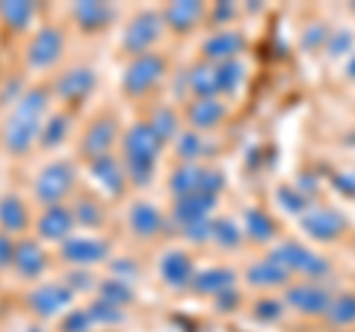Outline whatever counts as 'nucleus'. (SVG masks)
<instances>
[{
  "instance_id": "1",
  "label": "nucleus",
  "mask_w": 355,
  "mask_h": 332,
  "mask_svg": "<svg viewBox=\"0 0 355 332\" xmlns=\"http://www.w3.org/2000/svg\"><path fill=\"white\" fill-rule=\"evenodd\" d=\"M44 110H48V92L44 90H30L21 95L12 116L3 125V149L9 154H27L33 149V142H36L44 125Z\"/></svg>"
},
{
  "instance_id": "2",
  "label": "nucleus",
  "mask_w": 355,
  "mask_h": 332,
  "mask_svg": "<svg viewBox=\"0 0 355 332\" xmlns=\"http://www.w3.org/2000/svg\"><path fill=\"white\" fill-rule=\"evenodd\" d=\"M160 146L163 142L148 128V122L133 125L125 134V140H121V151H125V172L137 187H146L154 179V166H157V158H160Z\"/></svg>"
},
{
  "instance_id": "3",
  "label": "nucleus",
  "mask_w": 355,
  "mask_h": 332,
  "mask_svg": "<svg viewBox=\"0 0 355 332\" xmlns=\"http://www.w3.org/2000/svg\"><path fill=\"white\" fill-rule=\"evenodd\" d=\"M225 187V175L210 166H198V163H184L169 175V190L175 199L181 196H193V193H207V196H219V190Z\"/></svg>"
},
{
  "instance_id": "4",
  "label": "nucleus",
  "mask_w": 355,
  "mask_h": 332,
  "mask_svg": "<svg viewBox=\"0 0 355 332\" xmlns=\"http://www.w3.org/2000/svg\"><path fill=\"white\" fill-rule=\"evenodd\" d=\"M272 261H279L287 273H302V276H326L329 273V261L320 258L317 252H311L308 247L296 240H287L279 243L272 252H270Z\"/></svg>"
},
{
  "instance_id": "5",
  "label": "nucleus",
  "mask_w": 355,
  "mask_h": 332,
  "mask_svg": "<svg viewBox=\"0 0 355 332\" xmlns=\"http://www.w3.org/2000/svg\"><path fill=\"white\" fill-rule=\"evenodd\" d=\"M163 33V15L154 13V9H142L139 15L130 18V24L125 27V36H121V45H125V51L137 53V57H142L154 42L160 39Z\"/></svg>"
},
{
  "instance_id": "6",
  "label": "nucleus",
  "mask_w": 355,
  "mask_h": 332,
  "mask_svg": "<svg viewBox=\"0 0 355 332\" xmlns=\"http://www.w3.org/2000/svg\"><path fill=\"white\" fill-rule=\"evenodd\" d=\"M71 187H74V166L69 160L51 163V166H44L36 181V199L48 208H53L71 193Z\"/></svg>"
},
{
  "instance_id": "7",
  "label": "nucleus",
  "mask_w": 355,
  "mask_h": 332,
  "mask_svg": "<svg viewBox=\"0 0 355 332\" xmlns=\"http://www.w3.org/2000/svg\"><path fill=\"white\" fill-rule=\"evenodd\" d=\"M331 300H335L331 291L320 282H299L284 291V303L302 315H326Z\"/></svg>"
},
{
  "instance_id": "8",
  "label": "nucleus",
  "mask_w": 355,
  "mask_h": 332,
  "mask_svg": "<svg viewBox=\"0 0 355 332\" xmlns=\"http://www.w3.org/2000/svg\"><path fill=\"white\" fill-rule=\"evenodd\" d=\"M163 72H166L163 57H157V53H142V57H137V60H133L128 69H125L121 86H125V92L139 95V92L151 90V86L163 77Z\"/></svg>"
},
{
  "instance_id": "9",
  "label": "nucleus",
  "mask_w": 355,
  "mask_h": 332,
  "mask_svg": "<svg viewBox=\"0 0 355 332\" xmlns=\"http://www.w3.org/2000/svg\"><path fill=\"white\" fill-rule=\"evenodd\" d=\"M302 229L314 240H335L347 231V219L335 208H308L302 214Z\"/></svg>"
},
{
  "instance_id": "10",
  "label": "nucleus",
  "mask_w": 355,
  "mask_h": 332,
  "mask_svg": "<svg viewBox=\"0 0 355 332\" xmlns=\"http://www.w3.org/2000/svg\"><path fill=\"white\" fill-rule=\"evenodd\" d=\"M62 45H65V39H62V33L57 27L39 30L36 39H33L30 48H27V65L30 69H48V65H53L60 60Z\"/></svg>"
},
{
  "instance_id": "11",
  "label": "nucleus",
  "mask_w": 355,
  "mask_h": 332,
  "mask_svg": "<svg viewBox=\"0 0 355 332\" xmlns=\"http://www.w3.org/2000/svg\"><path fill=\"white\" fill-rule=\"evenodd\" d=\"M110 256V243L101 238H69L62 240V258L77 264V267H86V264H98Z\"/></svg>"
},
{
  "instance_id": "12",
  "label": "nucleus",
  "mask_w": 355,
  "mask_h": 332,
  "mask_svg": "<svg viewBox=\"0 0 355 332\" xmlns=\"http://www.w3.org/2000/svg\"><path fill=\"white\" fill-rule=\"evenodd\" d=\"M71 297H74V291L69 285H42L27 297V303H30V308L36 315L53 317L57 312H62V308L71 306Z\"/></svg>"
},
{
  "instance_id": "13",
  "label": "nucleus",
  "mask_w": 355,
  "mask_h": 332,
  "mask_svg": "<svg viewBox=\"0 0 355 332\" xmlns=\"http://www.w3.org/2000/svg\"><path fill=\"white\" fill-rule=\"evenodd\" d=\"M216 208V196L207 193H193V196H181L175 199V223L187 229L193 223H202V219H210V211Z\"/></svg>"
},
{
  "instance_id": "14",
  "label": "nucleus",
  "mask_w": 355,
  "mask_h": 332,
  "mask_svg": "<svg viewBox=\"0 0 355 332\" xmlns=\"http://www.w3.org/2000/svg\"><path fill=\"white\" fill-rule=\"evenodd\" d=\"M113 142H116V122L113 119H98V122H92V128L86 131V137L80 142V151H83V158H89V163H92L98 158H107Z\"/></svg>"
},
{
  "instance_id": "15",
  "label": "nucleus",
  "mask_w": 355,
  "mask_h": 332,
  "mask_svg": "<svg viewBox=\"0 0 355 332\" xmlns=\"http://www.w3.org/2000/svg\"><path fill=\"white\" fill-rule=\"evenodd\" d=\"M95 83H98V77L92 69H69L65 74H60L53 90H57L62 101H83V98L95 90Z\"/></svg>"
},
{
  "instance_id": "16",
  "label": "nucleus",
  "mask_w": 355,
  "mask_h": 332,
  "mask_svg": "<svg viewBox=\"0 0 355 332\" xmlns=\"http://www.w3.org/2000/svg\"><path fill=\"white\" fill-rule=\"evenodd\" d=\"M160 276H163V282L169 285V288H187V285H193L196 270H193L190 256L181 252V249H169L160 258Z\"/></svg>"
},
{
  "instance_id": "17",
  "label": "nucleus",
  "mask_w": 355,
  "mask_h": 332,
  "mask_svg": "<svg viewBox=\"0 0 355 332\" xmlns=\"http://www.w3.org/2000/svg\"><path fill=\"white\" fill-rule=\"evenodd\" d=\"M225 116H228V110H225V104H222L219 98H196V101L190 104V110H187V119H190V125L196 131L216 128Z\"/></svg>"
},
{
  "instance_id": "18",
  "label": "nucleus",
  "mask_w": 355,
  "mask_h": 332,
  "mask_svg": "<svg viewBox=\"0 0 355 332\" xmlns=\"http://www.w3.org/2000/svg\"><path fill=\"white\" fill-rule=\"evenodd\" d=\"M71 226H74V214L62 205H53L39 217V235L48 240H69Z\"/></svg>"
},
{
  "instance_id": "19",
  "label": "nucleus",
  "mask_w": 355,
  "mask_h": 332,
  "mask_svg": "<svg viewBox=\"0 0 355 332\" xmlns=\"http://www.w3.org/2000/svg\"><path fill=\"white\" fill-rule=\"evenodd\" d=\"M205 57L214 60V63H225V60H234L237 53L243 51V36L237 30H219L214 33L207 42H205Z\"/></svg>"
},
{
  "instance_id": "20",
  "label": "nucleus",
  "mask_w": 355,
  "mask_h": 332,
  "mask_svg": "<svg viewBox=\"0 0 355 332\" xmlns=\"http://www.w3.org/2000/svg\"><path fill=\"white\" fill-rule=\"evenodd\" d=\"M113 6L110 3H101V0H80V3H74V18L77 24H80L83 30H101L107 27L110 21H113Z\"/></svg>"
},
{
  "instance_id": "21",
  "label": "nucleus",
  "mask_w": 355,
  "mask_h": 332,
  "mask_svg": "<svg viewBox=\"0 0 355 332\" xmlns=\"http://www.w3.org/2000/svg\"><path fill=\"white\" fill-rule=\"evenodd\" d=\"M92 166V179L104 187V190L110 193V196H121V190H125V179H128V172L121 169V166L110 158H98V160H92L89 163Z\"/></svg>"
},
{
  "instance_id": "22",
  "label": "nucleus",
  "mask_w": 355,
  "mask_h": 332,
  "mask_svg": "<svg viewBox=\"0 0 355 332\" xmlns=\"http://www.w3.org/2000/svg\"><path fill=\"white\" fill-rule=\"evenodd\" d=\"M44 264H48V258H44V252L36 240H21L15 247V264L12 267L18 270V276H24V279H36V276L44 270Z\"/></svg>"
},
{
  "instance_id": "23",
  "label": "nucleus",
  "mask_w": 355,
  "mask_h": 332,
  "mask_svg": "<svg viewBox=\"0 0 355 332\" xmlns=\"http://www.w3.org/2000/svg\"><path fill=\"white\" fill-rule=\"evenodd\" d=\"M205 15V6L198 3V0H175V3L166 6L163 13V21L169 24L172 30H193L196 21Z\"/></svg>"
},
{
  "instance_id": "24",
  "label": "nucleus",
  "mask_w": 355,
  "mask_h": 332,
  "mask_svg": "<svg viewBox=\"0 0 355 332\" xmlns=\"http://www.w3.org/2000/svg\"><path fill=\"white\" fill-rule=\"evenodd\" d=\"M237 282V276L231 267H207L202 273H196V279H193V288L198 294H214L219 297L222 291H228V288H234Z\"/></svg>"
},
{
  "instance_id": "25",
  "label": "nucleus",
  "mask_w": 355,
  "mask_h": 332,
  "mask_svg": "<svg viewBox=\"0 0 355 332\" xmlns=\"http://www.w3.org/2000/svg\"><path fill=\"white\" fill-rule=\"evenodd\" d=\"M128 223H130V229L137 231V235L151 238V235H157V231L163 229V214L148 202H137L128 211Z\"/></svg>"
},
{
  "instance_id": "26",
  "label": "nucleus",
  "mask_w": 355,
  "mask_h": 332,
  "mask_svg": "<svg viewBox=\"0 0 355 332\" xmlns=\"http://www.w3.org/2000/svg\"><path fill=\"white\" fill-rule=\"evenodd\" d=\"M246 279H249V285H258V288H275V285H284L291 279V273H287L279 261L263 258V261H254L246 270Z\"/></svg>"
},
{
  "instance_id": "27",
  "label": "nucleus",
  "mask_w": 355,
  "mask_h": 332,
  "mask_svg": "<svg viewBox=\"0 0 355 332\" xmlns=\"http://www.w3.org/2000/svg\"><path fill=\"white\" fill-rule=\"evenodd\" d=\"M27 208L18 196L0 199V229H3V235H18V231L27 229Z\"/></svg>"
},
{
  "instance_id": "28",
  "label": "nucleus",
  "mask_w": 355,
  "mask_h": 332,
  "mask_svg": "<svg viewBox=\"0 0 355 332\" xmlns=\"http://www.w3.org/2000/svg\"><path fill=\"white\" fill-rule=\"evenodd\" d=\"M187 86L196 98H214L219 95L216 90V65H207V63H198L187 74Z\"/></svg>"
},
{
  "instance_id": "29",
  "label": "nucleus",
  "mask_w": 355,
  "mask_h": 332,
  "mask_svg": "<svg viewBox=\"0 0 355 332\" xmlns=\"http://www.w3.org/2000/svg\"><path fill=\"white\" fill-rule=\"evenodd\" d=\"M243 226H246V235L252 240H272L275 238L272 217L266 211H261V208H249V211L243 214Z\"/></svg>"
},
{
  "instance_id": "30",
  "label": "nucleus",
  "mask_w": 355,
  "mask_h": 332,
  "mask_svg": "<svg viewBox=\"0 0 355 332\" xmlns=\"http://www.w3.org/2000/svg\"><path fill=\"white\" fill-rule=\"evenodd\" d=\"M33 15H36V6L30 0H6V3H0V18L12 30H24Z\"/></svg>"
},
{
  "instance_id": "31",
  "label": "nucleus",
  "mask_w": 355,
  "mask_h": 332,
  "mask_svg": "<svg viewBox=\"0 0 355 332\" xmlns=\"http://www.w3.org/2000/svg\"><path fill=\"white\" fill-rule=\"evenodd\" d=\"M243 77H246V69H243V63L237 60H225V63H216V90L222 95H231L240 90Z\"/></svg>"
},
{
  "instance_id": "32",
  "label": "nucleus",
  "mask_w": 355,
  "mask_h": 332,
  "mask_svg": "<svg viewBox=\"0 0 355 332\" xmlns=\"http://www.w3.org/2000/svg\"><path fill=\"white\" fill-rule=\"evenodd\" d=\"M326 317H329V324L331 326H352L355 324V294H338L335 300H331V306H329V312H326Z\"/></svg>"
},
{
  "instance_id": "33",
  "label": "nucleus",
  "mask_w": 355,
  "mask_h": 332,
  "mask_svg": "<svg viewBox=\"0 0 355 332\" xmlns=\"http://www.w3.org/2000/svg\"><path fill=\"white\" fill-rule=\"evenodd\" d=\"M148 128L157 134V140L160 142H166V140H172L175 134H178V113L172 107H157L151 113V119H148Z\"/></svg>"
},
{
  "instance_id": "34",
  "label": "nucleus",
  "mask_w": 355,
  "mask_h": 332,
  "mask_svg": "<svg viewBox=\"0 0 355 332\" xmlns=\"http://www.w3.org/2000/svg\"><path fill=\"white\" fill-rule=\"evenodd\" d=\"M65 134H69V116H51L48 122L42 125V134H39V142H42V149H57L60 142L65 140Z\"/></svg>"
},
{
  "instance_id": "35",
  "label": "nucleus",
  "mask_w": 355,
  "mask_h": 332,
  "mask_svg": "<svg viewBox=\"0 0 355 332\" xmlns=\"http://www.w3.org/2000/svg\"><path fill=\"white\" fill-rule=\"evenodd\" d=\"M210 240H216L222 249H237L240 247V229L234 219L228 217H216L214 229H210Z\"/></svg>"
},
{
  "instance_id": "36",
  "label": "nucleus",
  "mask_w": 355,
  "mask_h": 332,
  "mask_svg": "<svg viewBox=\"0 0 355 332\" xmlns=\"http://www.w3.org/2000/svg\"><path fill=\"white\" fill-rule=\"evenodd\" d=\"M101 300L121 308V306L133 303V288H130V282H121V279H104L101 282Z\"/></svg>"
},
{
  "instance_id": "37",
  "label": "nucleus",
  "mask_w": 355,
  "mask_h": 332,
  "mask_svg": "<svg viewBox=\"0 0 355 332\" xmlns=\"http://www.w3.org/2000/svg\"><path fill=\"white\" fill-rule=\"evenodd\" d=\"M89 317H92V324H104V326H113V324H121L125 320V312H121L119 306H113V303H107V300H98L89 306Z\"/></svg>"
},
{
  "instance_id": "38",
  "label": "nucleus",
  "mask_w": 355,
  "mask_h": 332,
  "mask_svg": "<svg viewBox=\"0 0 355 332\" xmlns=\"http://www.w3.org/2000/svg\"><path fill=\"white\" fill-rule=\"evenodd\" d=\"M74 223H80V226H89V229H95V226H101L104 223V211H101V205L92 202V199H80V202L74 205Z\"/></svg>"
},
{
  "instance_id": "39",
  "label": "nucleus",
  "mask_w": 355,
  "mask_h": 332,
  "mask_svg": "<svg viewBox=\"0 0 355 332\" xmlns=\"http://www.w3.org/2000/svg\"><path fill=\"white\" fill-rule=\"evenodd\" d=\"M275 196H279V205L284 208L287 214L302 217L308 211V196L299 190V187H296V190H293V187H279V193H275Z\"/></svg>"
},
{
  "instance_id": "40",
  "label": "nucleus",
  "mask_w": 355,
  "mask_h": 332,
  "mask_svg": "<svg viewBox=\"0 0 355 332\" xmlns=\"http://www.w3.org/2000/svg\"><path fill=\"white\" fill-rule=\"evenodd\" d=\"M202 149H205V142H202V137H198L196 131L178 134V140H175V154L178 158H184V160H190V163L202 154Z\"/></svg>"
},
{
  "instance_id": "41",
  "label": "nucleus",
  "mask_w": 355,
  "mask_h": 332,
  "mask_svg": "<svg viewBox=\"0 0 355 332\" xmlns=\"http://www.w3.org/2000/svg\"><path fill=\"white\" fill-rule=\"evenodd\" d=\"M254 317L263 320V324H275V320H282V312H284V306L279 300H272V297H263V300L254 303Z\"/></svg>"
},
{
  "instance_id": "42",
  "label": "nucleus",
  "mask_w": 355,
  "mask_h": 332,
  "mask_svg": "<svg viewBox=\"0 0 355 332\" xmlns=\"http://www.w3.org/2000/svg\"><path fill=\"white\" fill-rule=\"evenodd\" d=\"M89 326H92L89 308H74L62 317V332H89Z\"/></svg>"
},
{
  "instance_id": "43",
  "label": "nucleus",
  "mask_w": 355,
  "mask_h": 332,
  "mask_svg": "<svg viewBox=\"0 0 355 332\" xmlns=\"http://www.w3.org/2000/svg\"><path fill=\"white\" fill-rule=\"evenodd\" d=\"M326 51L331 53V57H343V53H349V51H352V33H349V30H338V33H331Z\"/></svg>"
},
{
  "instance_id": "44",
  "label": "nucleus",
  "mask_w": 355,
  "mask_h": 332,
  "mask_svg": "<svg viewBox=\"0 0 355 332\" xmlns=\"http://www.w3.org/2000/svg\"><path fill=\"white\" fill-rule=\"evenodd\" d=\"M302 45L308 51H320V45H329V27L326 24H311L302 36Z\"/></svg>"
},
{
  "instance_id": "45",
  "label": "nucleus",
  "mask_w": 355,
  "mask_h": 332,
  "mask_svg": "<svg viewBox=\"0 0 355 332\" xmlns=\"http://www.w3.org/2000/svg\"><path fill=\"white\" fill-rule=\"evenodd\" d=\"M210 229H214V219H202V223L187 226V229H184V235L190 238L193 243H205V240H210Z\"/></svg>"
},
{
  "instance_id": "46",
  "label": "nucleus",
  "mask_w": 355,
  "mask_h": 332,
  "mask_svg": "<svg viewBox=\"0 0 355 332\" xmlns=\"http://www.w3.org/2000/svg\"><path fill=\"white\" fill-rule=\"evenodd\" d=\"M15 247L18 243L9 235H0V270H6V267L15 264Z\"/></svg>"
},
{
  "instance_id": "47",
  "label": "nucleus",
  "mask_w": 355,
  "mask_h": 332,
  "mask_svg": "<svg viewBox=\"0 0 355 332\" xmlns=\"http://www.w3.org/2000/svg\"><path fill=\"white\" fill-rule=\"evenodd\" d=\"M331 184L338 187V190L343 193V196H349V199H355V169H347V172H338L335 179H331Z\"/></svg>"
},
{
  "instance_id": "48",
  "label": "nucleus",
  "mask_w": 355,
  "mask_h": 332,
  "mask_svg": "<svg viewBox=\"0 0 355 332\" xmlns=\"http://www.w3.org/2000/svg\"><path fill=\"white\" fill-rule=\"evenodd\" d=\"M110 270H113L116 276H121V282H128L137 276V261H130V258H116L113 264H110Z\"/></svg>"
},
{
  "instance_id": "49",
  "label": "nucleus",
  "mask_w": 355,
  "mask_h": 332,
  "mask_svg": "<svg viewBox=\"0 0 355 332\" xmlns=\"http://www.w3.org/2000/svg\"><path fill=\"white\" fill-rule=\"evenodd\" d=\"M237 306H240L237 288H228V291H222V294L216 297V308H219V312H234Z\"/></svg>"
},
{
  "instance_id": "50",
  "label": "nucleus",
  "mask_w": 355,
  "mask_h": 332,
  "mask_svg": "<svg viewBox=\"0 0 355 332\" xmlns=\"http://www.w3.org/2000/svg\"><path fill=\"white\" fill-rule=\"evenodd\" d=\"M65 285H69L71 291H80V288L86 291V288L92 285V276H89V273H83V270H74V273L69 276V282H65Z\"/></svg>"
},
{
  "instance_id": "51",
  "label": "nucleus",
  "mask_w": 355,
  "mask_h": 332,
  "mask_svg": "<svg viewBox=\"0 0 355 332\" xmlns=\"http://www.w3.org/2000/svg\"><path fill=\"white\" fill-rule=\"evenodd\" d=\"M18 90H21V81H9L6 86H3V92H0V101H12V98H18L21 101V95H18Z\"/></svg>"
},
{
  "instance_id": "52",
  "label": "nucleus",
  "mask_w": 355,
  "mask_h": 332,
  "mask_svg": "<svg viewBox=\"0 0 355 332\" xmlns=\"http://www.w3.org/2000/svg\"><path fill=\"white\" fill-rule=\"evenodd\" d=\"M214 18L219 21V24H222V21H231V18H234V3H216Z\"/></svg>"
},
{
  "instance_id": "53",
  "label": "nucleus",
  "mask_w": 355,
  "mask_h": 332,
  "mask_svg": "<svg viewBox=\"0 0 355 332\" xmlns=\"http://www.w3.org/2000/svg\"><path fill=\"white\" fill-rule=\"evenodd\" d=\"M347 74H349L352 81H355V53H352V57H349V63H347Z\"/></svg>"
},
{
  "instance_id": "54",
  "label": "nucleus",
  "mask_w": 355,
  "mask_h": 332,
  "mask_svg": "<svg viewBox=\"0 0 355 332\" xmlns=\"http://www.w3.org/2000/svg\"><path fill=\"white\" fill-rule=\"evenodd\" d=\"M27 332H42V329H36V326H33V329H27Z\"/></svg>"
}]
</instances>
